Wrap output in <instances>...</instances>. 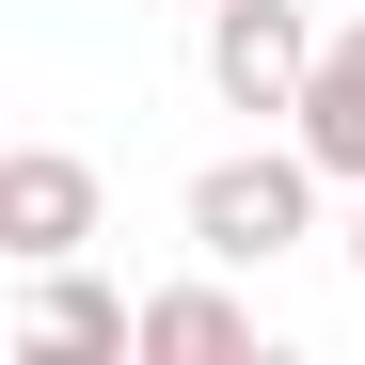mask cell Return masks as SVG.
Wrapping results in <instances>:
<instances>
[{"instance_id": "6da1fadb", "label": "cell", "mask_w": 365, "mask_h": 365, "mask_svg": "<svg viewBox=\"0 0 365 365\" xmlns=\"http://www.w3.org/2000/svg\"><path fill=\"white\" fill-rule=\"evenodd\" d=\"M318 191H334V175H318V143H238V159H207L191 175V255L207 270H270V255H302V238H318Z\"/></svg>"}, {"instance_id": "7a4b0ae2", "label": "cell", "mask_w": 365, "mask_h": 365, "mask_svg": "<svg viewBox=\"0 0 365 365\" xmlns=\"http://www.w3.org/2000/svg\"><path fill=\"white\" fill-rule=\"evenodd\" d=\"M302 80H318L302 0H207V96L222 111H302Z\"/></svg>"}, {"instance_id": "3957f363", "label": "cell", "mask_w": 365, "mask_h": 365, "mask_svg": "<svg viewBox=\"0 0 365 365\" xmlns=\"http://www.w3.org/2000/svg\"><path fill=\"white\" fill-rule=\"evenodd\" d=\"M0 255H16V270L96 255V159H64V143H16V159H0Z\"/></svg>"}, {"instance_id": "277c9868", "label": "cell", "mask_w": 365, "mask_h": 365, "mask_svg": "<svg viewBox=\"0 0 365 365\" xmlns=\"http://www.w3.org/2000/svg\"><path fill=\"white\" fill-rule=\"evenodd\" d=\"M16 365H143V302H111L80 255L32 270V302H16Z\"/></svg>"}, {"instance_id": "5b68a950", "label": "cell", "mask_w": 365, "mask_h": 365, "mask_svg": "<svg viewBox=\"0 0 365 365\" xmlns=\"http://www.w3.org/2000/svg\"><path fill=\"white\" fill-rule=\"evenodd\" d=\"M302 143H318V175L334 191H365V16L349 32H318V80H302V111H286Z\"/></svg>"}, {"instance_id": "8992f818", "label": "cell", "mask_w": 365, "mask_h": 365, "mask_svg": "<svg viewBox=\"0 0 365 365\" xmlns=\"http://www.w3.org/2000/svg\"><path fill=\"white\" fill-rule=\"evenodd\" d=\"M143 365H270V334H255V302H222V286H159L143 302Z\"/></svg>"}, {"instance_id": "52a82bcc", "label": "cell", "mask_w": 365, "mask_h": 365, "mask_svg": "<svg viewBox=\"0 0 365 365\" xmlns=\"http://www.w3.org/2000/svg\"><path fill=\"white\" fill-rule=\"evenodd\" d=\"M349 270H365V207H349Z\"/></svg>"}]
</instances>
